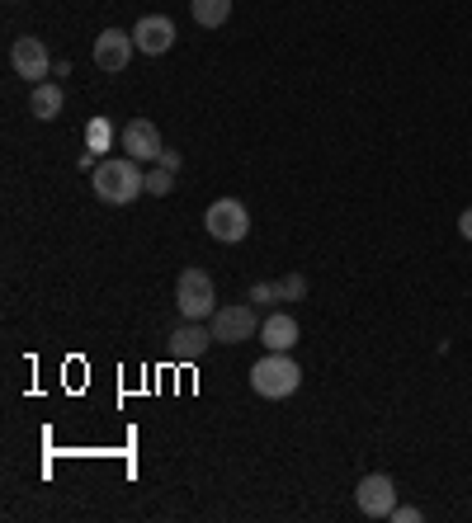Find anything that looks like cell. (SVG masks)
Segmentation results:
<instances>
[{"label":"cell","instance_id":"1","mask_svg":"<svg viewBox=\"0 0 472 523\" xmlns=\"http://www.w3.org/2000/svg\"><path fill=\"white\" fill-rule=\"evenodd\" d=\"M90 175H95V198L109 203V208H123V203H133L137 194H147V175L137 170L133 156H109V161H100Z\"/></svg>","mask_w":472,"mask_h":523},{"label":"cell","instance_id":"2","mask_svg":"<svg viewBox=\"0 0 472 523\" xmlns=\"http://www.w3.org/2000/svg\"><path fill=\"white\" fill-rule=\"evenodd\" d=\"M298 387H303V373H298V363L288 359V354H279V349H270V354L251 368V392L265 396V401H284V396H293Z\"/></svg>","mask_w":472,"mask_h":523},{"label":"cell","instance_id":"3","mask_svg":"<svg viewBox=\"0 0 472 523\" xmlns=\"http://www.w3.org/2000/svg\"><path fill=\"white\" fill-rule=\"evenodd\" d=\"M175 307H180L185 321H213V311H218L213 278L203 274V269H180V278H175Z\"/></svg>","mask_w":472,"mask_h":523},{"label":"cell","instance_id":"4","mask_svg":"<svg viewBox=\"0 0 472 523\" xmlns=\"http://www.w3.org/2000/svg\"><path fill=\"white\" fill-rule=\"evenodd\" d=\"M203 227H208L213 241L236 246V241H246V236H251V213H246V203H241V198H218V203L203 213Z\"/></svg>","mask_w":472,"mask_h":523},{"label":"cell","instance_id":"5","mask_svg":"<svg viewBox=\"0 0 472 523\" xmlns=\"http://www.w3.org/2000/svg\"><path fill=\"white\" fill-rule=\"evenodd\" d=\"M10 66H15V76H24L29 85H43L52 76V52L43 48V38L24 33V38L10 43Z\"/></svg>","mask_w":472,"mask_h":523},{"label":"cell","instance_id":"6","mask_svg":"<svg viewBox=\"0 0 472 523\" xmlns=\"http://www.w3.org/2000/svg\"><path fill=\"white\" fill-rule=\"evenodd\" d=\"M208 330H213V340L218 344H246L255 340V307H246V302H232V307H218L213 311V321H208Z\"/></svg>","mask_w":472,"mask_h":523},{"label":"cell","instance_id":"7","mask_svg":"<svg viewBox=\"0 0 472 523\" xmlns=\"http://www.w3.org/2000/svg\"><path fill=\"white\" fill-rule=\"evenodd\" d=\"M359 509L369 514V519H392V509H397V486H392L388 472H369L359 481V491H354Z\"/></svg>","mask_w":472,"mask_h":523},{"label":"cell","instance_id":"8","mask_svg":"<svg viewBox=\"0 0 472 523\" xmlns=\"http://www.w3.org/2000/svg\"><path fill=\"white\" fill-rule=\"evenodd\" d=\"M133 43L142 57H166L175 48V24H170V15H142L133 29Z\"/></svg>","mask_w":472,"mask_h":523},{"label":"cell","instance_id":"9","mask_svg":"<svg viewBox=\"0 0 472 523\" xmlns=\"http://www.w3.org/2000/svg\"><path fill=\"white\" fill-rule=\"evenodd\" d=\"M133 33H123V29H104L100 38H95V66H100L104 76H118L123 66L133 62Z\"/></svg>","mask_w":472,"mask_h":523},{"label":"cell","instance_id":"10","mask_svg":"<svg viewBox=\"0 0 472 523\" xmlns=\"http://www.w3.org/2000/svg\"><path fill=\"white\" fill-rule=\"evenodd\" d=\"M118 142H123V151H128V156H133V161H156V156H161V132H156V123L152 118H133V123H128V128L118 132Z\"/></svg>","mask_w":472,"mask_h":523},{"label":"cell","instance_id":"11","mask_svg":"<svg viewBox=\"0 0 472 523\" xmlns=\"http://www.w3.org/2000/svg\"><path fill=\"white\" fill-rule=\"evenodd\" d=\"M208 349H213V330L203 326V321H185L170 335V359L175 363H199Z\"/></svg>","mask_w":472,"mask_h":523},{"label":"cell","instance_id":"12","mask_svg":"<svg viewBox=\"0 0 472 523\" xmlns=\"http://www.w3.org/2000/svg\"><path fill=\"white\" fill-rule=\"evenodd\" d=\"M260 344H265V349H279V354H288V349L298 344V321H293L288 311H274V316H265V321H260Z\"/></svg>","mask_w":472,"mask_h":523},{"label":"cell","instance_id":"13","mask_svg":"<svg viewBox=\"0 0 472 523\" xmlns=\"http://www.w3.org/2000/svg\"><path fill=\"white\" fill-rule=\"evenodd\" d=\"M62 104H67V90L57 81H43V85H34V95H29V114H34L38 123H52V118L62 114Z\"/></svg>","mask_w":472,"mask_h":523},{"label":"cell","instance_id":"14","mask_svg":"<svg viewBox=\"0 0 472 523\" xmlns=\"http://www.w3.org/2000/svg\"><path fill=\"white\" fill-rule=\"evenodd\" d=\"M189 15H194V24H203V29H222V24L232 19V0H189Z\"/></svg>","mask_w":472,"mask_h":523},{"label":"cell","instance_id":"15","mask_svg":"<svg viewBox=\"0 0 472 523\" xmlns=\"http://www.w3.org/2000/svg\"><path fill=\"white\" fill-rule=\"evenodd\" d=\"M109 142H114V128H109V118H95V123L85 128V151L104 156V151H109Z\"/></svg>","mask_w":472,"mask_h":523},{"label":"cell","instance_id":"16","mask_svg":"<svg viewBox=\"0 0 472 523\" xmlns=\"http://www.w3.org/2000/svg\"><path fill=\"white\" fill-rule=\"evenodd\" d=\"M279 283V302H303L307 297V278L303 274H284V278H274Z\"/></svg>","mask_w":472,"mask_h":523},{"label":"cell","instance_id":"17","mask_svg":"<svg viewBox=\"0 0 472 523\" xmlns=\"http://www.w3.org/2000/svg\"><path fill=\"white\" fill-rule=\"evenodd\" d=\"M170 189H175V170H161V165H156V170H147V194L166 198Z\"/></svg>","mask_w":472,"mask_h":523},{"label":"cell","instance_id":"18","mask_svg":"<svg viewBox=\"0 0 472 523\" xmlns=\"http://www.w3.org/2000/svg\"><path fill=\"white\" fill-rule=\"evenodd\" d=\"M251 302H279V283H255Z\"/></svg>","mask_w":472,"mask_h":523},{"label":"cell","instance_id":"19","mask_svg":"<svg viewBox=\"0 0 472 523\" xmlns=\"http://www.w3.org/2000/svg\"><path fill=\"white\" fill-rule=\"evenodd\" d=\"M392 519H397V523H421L425 514L416 505H397V509H392Z\"/></svg>","mask_w":472,"mask_h":523},{"label":"cell","instance_id":"20","mask_svg":"<svg viewBox=\"0 0 472 523\" xmlns=\"http://www.w3.org/2000/svg\"><path fill=\"white\" fill-rule=\"evenodd\" d=\"M156 165H161V170H175V175H180V151H161V156H156Z\"/></svg>","mask_w":472,"mask_h":523},{"label":"cell","instance_id":"21","mask_svg":"<svg viewBox=\"0 0 472 523\" xmlns=\"http://www.w3.org/2000/svg\"><path fill=\"white\" fill-rule=\"evenodd\" d=\"M458 231H463V241H472V208H463V217H458Z\"/></svg>","mask_w":472,"mask_h":523}]
</instances>
